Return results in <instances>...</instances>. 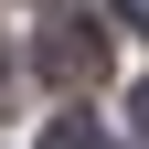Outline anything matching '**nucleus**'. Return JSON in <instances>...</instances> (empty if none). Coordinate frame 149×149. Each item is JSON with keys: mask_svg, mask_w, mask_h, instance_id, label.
<instances>
[{"mask_svg": "<svg viewBox=\"0 0 149 149\" xmlns=\"http://www.w3.org/2000/svg\"><path fill=\"white\" fill-rule=\"evenodd\" d=\"M32 64H43L53 85H96V74H107V32L85 22V11H64V22L43 32V53H32Z\"/></svg>", "mask_w": 149, "mask_h": 149, "instance_id": "nucleus-1", "label": "nucleus"}, {"mask_svg": "<svg viewBox=\"0 0 149 149\" xmlns=\"http://www.w3.org/2000/svg\"><path fill=\"white\" fill-rule=\"evenodd\" d=\"M43 149H117V139H107L96 117H53V128H43Z\"/></svg>", "mask_w": 149, "mask_h": 149, "instance_id": "nucleus-2", "label": "nucleus"}, {"mask_svg": "<svg viewBox=\"0 0 149 149\" xmlns=\"http://www.w3.org/2000/svg\"><path fill=\"white\" fill-rule=\"evenodd\" d=\"M117 22H128V32H149V0H117Z\"/></svg>", "mask_w": 149, "mask_h": 149, "instance_id": "nucleus-3", "label": "nucleus"}, {"mask_svg": "<svg viewBox=\"0 0 149 149\" xmlns=\"http://www.w3.org/2000/svg\"><path fill=\"white\" fill-rule=\"evenodd\" d=\"M128 107H139V139H149V85H139V96H128Z\"/></svg>", "mask_w": 149, "mask_h": 149, "instance_id": "nucleus-4", "label": "nucleus"}]
</instances>
